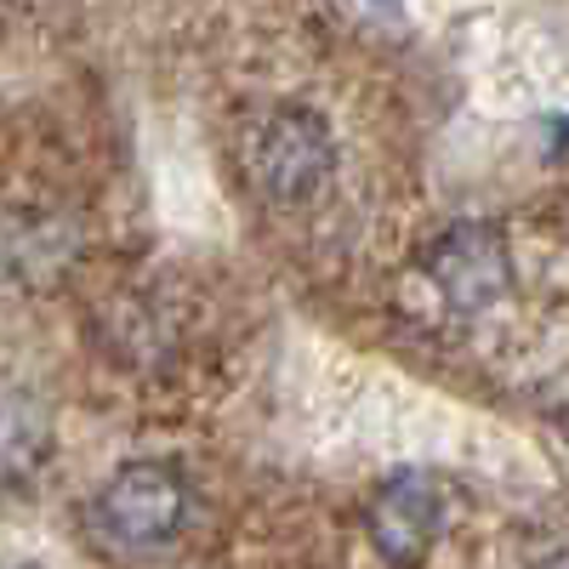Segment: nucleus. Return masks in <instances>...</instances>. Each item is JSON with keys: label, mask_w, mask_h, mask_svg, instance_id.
<instances>
[{"label": "nucleus", "mask_w": 569, "mask_h": 569, "mask_svg": "<svg viewBox=\"0 0 569 569\" xmlns=\"http://www.w3.org/2000/svg\"><path fill=\"white\" fill-rule=\"evenodd\" d=\"M12 569H52V563H12Z\"/></svg>", "instance_id": "0eeeda50"}, {"label": "nucleus", "mask_w": 569, "mask_h": 569, "mask_svg": "<svg viewBox=\"0 0 569 569\" xmlns=\"http://www.w3.org/2000/svg\"><path fill=\"white\" fill-rule=\"evenodd\" d=\"M330 166H337V142L313 109H273L251 131V177L279 206L313 200L330 182Z\"/></svg>", "instance_id": "f257e3e1"}, {"label": "nucleus", "mask_w": 569, "mask_h": 569, "mask_svg": "<svg viewBox=\"0 0 569 569\" xmlns=\"http://www.w3.org/2000/svg\"><path fill=\"white\" fill-rule=\"evenodd\" d=\"M427 279L439 284V297L456 313H485L490 302H501L512 284V257H507L501 228H490V222L445 228L433 251H427Z\"/></svg>", "instance_id": "7ed1b4c3"}, {"label": "nucleus", "mask_w": 569, "mask_h": 569, "mask_svg": "<svg viewBox=\"0 0 569 569\" xmlns=\"http://www.w3.org/2000/svg\"><path fill=\"white\" fill-rule=\"evenodd\" d=\"M370 547L382 552L393 569H416L427 552L439 547V530H445V496L427 472H399L376 490L370 512Z\"/></svg>", "instance_id": "20e7f679"}, {"label": "nucleus", "mask_w": 569, "mask_h": 569, "mask_svg": "<svg viewBox=\"0 0 569 569\" xmlns=\"http://www.w3.org/2000/svg\"><path fill=\"white\" fill-rule=\"evenodd\" d=\"M52 450V416L34 393H0V490L29 485Z\"/></svg>", "instance_id": "39448f33"}, {"label": "nucleus", "mask_w": 569, "mask_h": 569, "mask_svg": "<svg viewBox=\"0 0 569 569\" xmlns=\"http://www.w3.org/2000/svg\"><path fill=\"white\" fill-rule=\"evenodd\" d=\"M541 569H569V552H558V558H547Z\"/></svg>", "instance_id": "423d86ee"}, {"label": "nucleus", "mask_w": 569, "mask_h": 569, "mask_svg": "<svg viewBox=\"0 0 569 569\" xmlns=\"http://www.w3.org/2000/svg\"><path fill=\"white\" fill-rule=\"evenodd\" d=\"M188 512V490L177 479V467L166 461H131L98 496V525L109 530V541L120 547H160L177 536Z\"/></svg>", "instance_id": "f03ea898"}]
</instances>
